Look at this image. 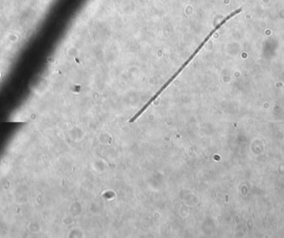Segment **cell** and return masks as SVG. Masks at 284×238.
<instances>
[{
  "instance_id": "cell-1",
  "label": "cell",
  "mask_w": 284,
  "mask_h": 238,
  "mask_svg": "<svg viewBox=\"0 0 284 238\" xmlns=\"http://www.w3.org/2000/svg\"><path fill=\"white\" fill-rule=\"evenodd\" d=\"M241 10H242V8H239V9H236L235 11L232 12V13H230V14H228V15H227V16L225 17V18H223V20L220 21V22H219L218 24L215 25L214 28L212 29V30L210 31V32H209V33H208L207 36L204 37V39H203V41H202L201 43H199V45L198 46V47H197L196 48H195V51H194V52H193V53H192V54L190 55V57L187 58L186 60L184 61V62L183 63L182 65H181L180 67H179V68L178 69H177V71L175 72V73L173 74V75L171 76V78H169V79L167 80L166 82H165V83L163 84L162 86H161L160 87V88H159V90L157 91V92H156V93H154V94L153 95V96H152V97H151V98H150L149 100H148V101H147V102H146V104H145V105H144V106H143V107H142L141 108V109H140V110H139V111L137 112H136V113H135V115L130 119V120H129V123H134V122H135V121H136V120H137V119H138L139 118H140V117L142 115V113H143V112H145V111H146L147 108H149V107H150V105H151L152 103H154V101H155V100H156V99L158 98L159 97H160V95H161V93H162L165 90L167 87L170 86V85H171L172 82H174V80H175V78H177L179 75L180 74V73L182 72L183 70L184 69V68H186L187 66H188L189 64H190V62L192 61V60H193V59H194V58L196 57V55H197V54H199V52L201 51V49H202L203 47H204V45H205V44L207 43V42L209 41V39L211 38L212 36H213V35H214V33H216V32H217V31H218V30H219V29H220V28H221V27H222L223 24H226V22H228V21L229 20V19H231L232 18H233V16H235L236 14L239 13Z\"/></svg>"
}]
</instances>
